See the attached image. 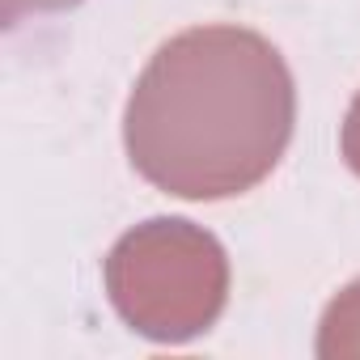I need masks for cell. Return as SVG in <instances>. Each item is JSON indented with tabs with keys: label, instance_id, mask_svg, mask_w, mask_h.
<instances>
[{
	"label": "cell",
	"instance_id": "obj_1",
	"mask_svg": "<svg viewBox=\"0 0 360 360\" xmlns=\"http://www.w3.org/2000/svg\"><path fill=\"white\" fill-rule=\"evenodd\" d=\"M297 123L284 56L246 26H191L157 47L123 110L144 183L178 200H233L280 165Z\"/></svg>",
	"mask_w": 360,
	"mask_h": 360
},
{
	"label": "cell",
	"instance_id": "obj_2",
	"mask_svg": "<svg viewBox=\"0 0 360 360\" xmlns=\"http://www.w3.org/2000/svg\"><path fill=\"white\" fill-rule=\"evenodd\" d=\"M102 276L115 314L153 343L200 339L229 301L221 242L183 217H153L127 229L110 246Z\"/></svg>",
	"mask_w": 360,
	"mask_h": 360
},
{
	"label": "cell",
	"instance_id": "obj_3",
	"mask_svg": "<svg viewBox=\"0 0 360 360\" xmlns=\"http://www.w3.org/2000/svg\"><path fill=\"white\" fill-rule=\"evenodd\" d=\"M318 356L322 360H360V280L339 288L318 322Z\"/></svg>",
	"mask_w": 360,
	"mask_h": 360
},
{
	"label": "cell",
	"instance_id": "obj_4",
	"mask_svg": "<svg viewBox=\"0 0 360 360\" xmlns=\"http://www.w3.org/2000/svg\"><path fill=\"white\" fill-rule=\"evenodd\" d=\"M339 148H343L347 169L360 178V94H356L352 106H347V119H343V131H339Z\"/></svg>",
	"mask_w": 360,
	"mask_h": 360
},
{
	"label": "cell",
	"instance_id": "obj_5",
	"mask_svg": "<svg viewBox=\"0 0 360 360\" xmlns=\"http://www.w3.org/2000/svg\"><path fill=\"white\" fill-rule=\"evenodd\" d=\"M81 0H5V22H22L26 13H60V9H72Z\"/></svg>",
	"mask_w": 360,
	"mask_h": 360
}]
</instances>
